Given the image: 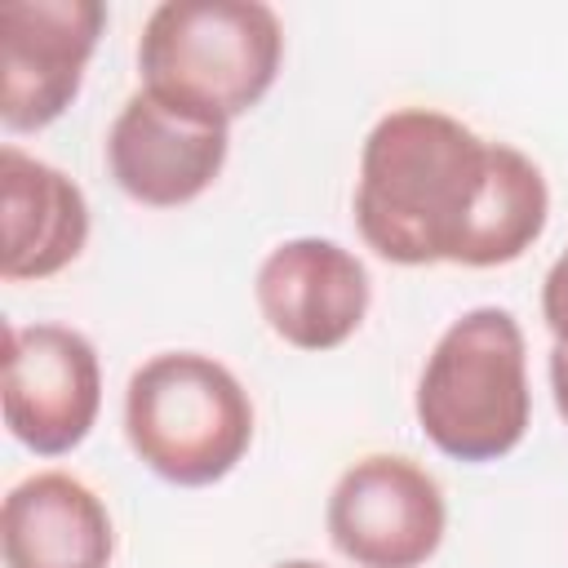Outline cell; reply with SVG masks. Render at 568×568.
<instances>
[{"mask_svg":"<svg viewBox=\"0 0 568 568\" xmlns=\"http://www.w3.org/2000/svg\"><path fill=\"white\" fill-rule=\"evenodd\" d=\"M4 568H111L115 524L106 501L67 470H36L0 506Z\"/></svg>","mask_w":568,"mask_h":568,"instance_id":"obj_11","label":"cell"},{"mask_svg":"<svg viewBox=\"0 0 568 568\" xmlns=\"http://www.w3.org/2000/svg\"><path fill=\"white\" fill-rule=\"evenodd\" d=\"M488 160L493 142L439 106L386 111L359 146V240L390 266H457Z\"/></svg>","mask_w":568,"mask_h":568,"instance_id":"obj_1","label":"cell"},{"mask_svg":"<svg viewBox=\"0 0 568 568\" xmlns=\"http://www.w3.org/2000/svg\"><path fill=\"white\" fill-rule=\"evenodd\" d=\"M541 320L559 346H568V248L550 262L541 280Z\"/></svg>","mask_w":568,"mask_h":568,"instance_id":"obj_13","label":"cell"},{"mask_svg":"<svg viewBox=\"0 0 568 568\" xmlns=\"http://www.w3.org/2000/svg\"><path fill=\"white\" fill-rule=\"evenodd\" d=\"M550 222V186L541 169L510 142H493L488 182L479 195V209L470 217L466 244L457 253V266L488 271L519 262Z\"/></svg>","mask_w":568,"mask_h":568,"instance_id":"obj_12","label":"cell"},{"mask_svg":"<svg viewBox=\"0 0 568 568\" xmlns=\"http://www.w3.org/2000/svg\"><path fill=\"white\" fill-rule=\"evenodd\" d=\"M0 275L9 284L49 280L67 271L89 244V200L58 164L0 146Z\"/></svg>","mask_w":568,"mask_h":568,"instance_id":"obj_10","label":"cell"},{"mask_svg":"<svg viewBox=\"0 0 568 568\" xmlns=\"http://www.w3.org/2000/svg\"><path fill=\"white\" fill-rule=\"evenodd\" d=\"M4 426L36 457L80 448L102 408V364L71 324H4Z\"/></svg>","mask_w":568,"mask_h":568,"instance_id":"obj_6","label":"cell"},{"mask_svg":"<svg viewBox=\"0 0 568 568\" xmlns=\"http://www.w3.org/2000/svg\"><path fill=\"white\" fill-rule=\"evenodd\" d=\"M231 124L191 111L151 89H133L106 129L111 182L146 209H182L200 200L226 169Z\"/></svg>","mask_w":568,"mask_h":568,"instance_id":"obj_8","label":"cell"},{"mask_svg":"<svg viewBox=\"0 0 568 568\" xmlns=\"http://www.w3.org/2000/svg\"><path fill=\"white\" fill-rule=\"evenodd\" d=\"M253 297L266 328L293 351H337L368 315L373 280L368 266L324 235H297L275 244L257 275Z\"/></svg>","mask_w":568,"mask_h":568,"instance_id":"obj_9","label":"cell"},{"mask_svg":"<svg viewBox=\"0 0 568 568\" xmlns=\"http://www.w3.org/2000/svg\"><path fill=\"white\" fill-rule=\"evenodd\" d=\"M102 31V0H9L0 9V120L9 133H40L67 115Z\"/></svg>","mask_w":568,"mask_h":568,"instance_id":"obj_7","label":"cell"},{"mask_svg":"<svg viewBox=\"0 0 568 568\" xmlns=\"http://www.w3.org/2000/svg\"><path fill=\"white\" fill-rule=\"evenodd\" d=\"M284 62L280 13L262 0H164L138 36L142 89L222 124L248 115Z\"/></svg>","mask_w":568,"mask_h":568,"instance_id":"obj_3","label":"cell"},{"mask_svg":"<svg viewBox=\"0 0 568 568\" xmlns=\"http://www.w3.org/2000/svg\"><path fill=\"white\" fill-rule=\"evenodd\" d=\"M328 541L355 568H422L448 532L439 479L399 453L351 462L324 506Z\"/></svg>","mask_w":568,"mask_h":568,"instance_id":"obj_5","label":"cell"},{"mask_svg":"<svg viewBox=\"0 0 568 568\" xmlns=\"http://www.w3.org/2000/svg\"><path fill=\"white\" fill-rule=\"evenodd\" d=\"M271 568H328V564H315V559H284V564H271Z\"/></svg>","mask_w":568,"mask_h":568,"instance_id":"obj_15","label":"cell"},{"mask_svg":"<svg viewBox=\"0 0 568 568\" xmlns=\"http://www.w3.org/2000/svg\"><path fill=\"white\" fill-rule=\"evenodd\" d=\"M124 439L155 479L209 488L253 448V399L222 359L160 351L124 386Z\"/></svg>","mask_w":568,"mask_h":568,"instance_id":"obj_4","label":"cell"},{"mask_svg":"<svg viewBox=\"0 0 568 568\" xmlns=\"http://www.w3.org/2000/svg\"><path fill=\"white\" fill-rule=\"evenodd\" d=\"M546 377H550V395H555V413L564 417L568 426V346H550V359H546Z\"/></svg>","mask_w":568,"mask_h":568,"instance_id":"obj_14","label":"cell"},{"mask_svg":"<svg viewBox=\"0 0 568 568\" xmlns=\"http://www.w3.org/2000/svg\"><path fill=\"white\" fill-rule=\"evenodd\" d=\"M413 413L422 435L453 462H497L515 453L532 422L528 346L506 306L462 311L430 346Z\"/></svg>","mask_w":568,"mask_h":568,"instance_id":"obj_2","label":"cell"}]
</instances>
